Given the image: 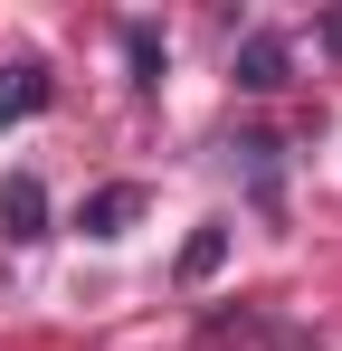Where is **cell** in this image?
I'll list each match as a JSON object with an SVG mask.
<instances>
[{
	"instance_id": "obj_1",
	"label": "cell",
	"mask_w": 342,
	"mask_h": 351,
	"mask_svg": "<svg viewBox=\"0 0 342 351\" xmlns=\"http://www.w3.org/2000/svg\"><path fill=\"white\" fill-rule=\"evenodd\" d=\"M0 228H10V247H38V237H48V180H38V171H10Z\"/></svg>"
},
{
	"instance_id": "obj_2",
	"label": "cell",
	"mask_w": 342,
	"mask_h": 351,
	"mask_svg": "<svg viewBox=\"0 0 342 351\" xmlns=\"http://www.w3.org/2000/svg\"><path fill=\"white\" fill-rule=\"evenodd\" d=\"M133 219H143V180H105V190L76 209V228H86V237H124Z\"/></svg>"
},
{
	"instance_id": "obj_3",
	"label": "cell",
	"mask_w": 342,
	"mask_h": 351,
	"mask_svg": "<svg viewBox=\"0 0 342 351\" xmlns=\"http://www.w3.org/2000/svg\"><path fill=\"white\" fill-rule=\"evenodd\" d=\"M238 86H247V95H276L285 86V38L276 29H247V38H238Z\"/></svg>"
},
{
	"instance_id": "obj_4",
	"label": "cell",
	"mask_w": 342,
	"mask_h": 351,
	"mask_svg": "<svg viewBox=\"0 0 342 351\" xmlns=\"http://www.w3.org/2000/svg\"><path fill=\"white\" fill-rule=\"evenodd\" d=\"M114 38H124V66H133V95H152V86H162V66H171L162 29H152V19H124Z\"/></svg>"
},
{
	"instance_id": "obj_5",
	"label": "cell",
	"mask_w": 342,
	"mask_h": 351,
	"mask_svg": "<svg viewBox=\"0 0 342 351\" xmlns=\"http://www.w3.org/2000/svg\"><path fill=\"white\" fill-rule=\"evenodd\" d=\"M228 162L247 171V190H257V209L276 219V143H266V133H238V143H228Z\"/></svg>"
},
{
	"instance_id": "obj_6",
	"label": "cell",
	"mask_w": 342,
	"mask_h": 351,
	"mask_svg": "<svg viewBox=\"0 0 342 351\" xmlns=\"http://www.w3.org/2000/svg\"><path fill=\"white\" fill-rule=\"evenodd\" d=\"M38 105H48V66H0V123H29L38 114Z\"/></svg>"
},
{
	"instance_id": "obj_7",
	"label": "cell",
	"mask_w": 342,
	"mask_h": 351,
	"mask_svg": "<svg viewBox=\"0 0 342 351\" xmlns=\"http://www.w3.org/2000/svg\"><path fill=\"white\" fill-rule=\"evenodd\" d=\"M219 256H228V228L209 219V228H190V247H181V285H209L219 276Z\"/></svg>"
},
{
	"instance_id": "obj_8",
	"label": "cell",
	"mask_w": 342,
	"mask_h": 351,
	"mask_svg": "<svg viewBox=\"0 0 342 351\" xmlns=\"http://www.w3.org/2000/svg\"><path fill=\"white\" fill-rule=\"evenodd\" d=\"M323 48H333V58H342V10H333V19H323Z\"/></svg>"
}]
</instances>
